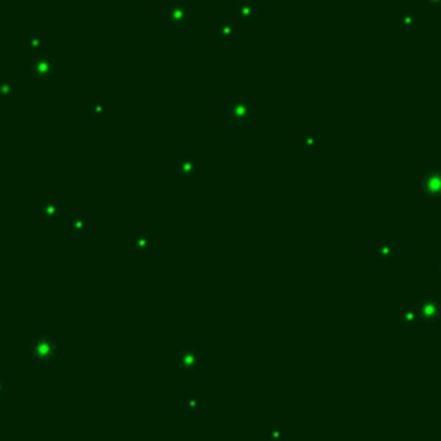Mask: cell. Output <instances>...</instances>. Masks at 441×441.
I'll use <instances>...</instances> for the list:
<instances>
[{
	"label": "cell",
	"instance_id": "obj_1",
	"mask_svg": "<svg viewBox=\"0 0 441 441\" xmlns=\"http://www.w3.org/2000/svg\"><path fill=\"white\" fill-rule=\"evenodd\" d=\"M421 312H422V316L426 319H434V317H438L439 307L434 304V302L427 300V302H424V304L421 305Z\"/></svg>",
	"mask_w": 441,
	"mask_h": 441
}]
</instances>
